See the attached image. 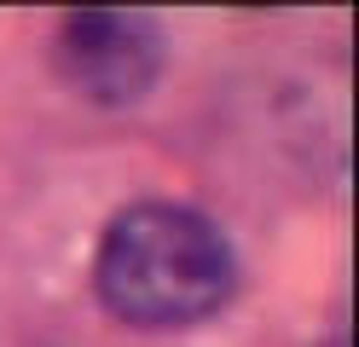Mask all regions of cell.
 <instances>
[{"label": "cell", "instance_id": "7a4b0ae2", "mask_svg": "<svg viewBox=\"0 0 359 347\" xmlns=\"http://www.w3.org/2000/svg\"><path fill=\"white\" fill-rule=\"evenodd\" d=\"M163 58H168V35L151 12L87 6V12H64L53 35L58 81L99 110H133L156 87Z\"/></svg>", "mask_w": 359, "mask_h": 347}, {"label": "cell", "instance_id": "6da1fadb", "mask_svg": "<svg viewBox=\"0 0 359 347\" xmlns=\"http://www.w3.org/2000/svg\"><path fill=\"white\" fill-rule=\"evenodd\" d=\"M93 295L128 330H186L238 295V254L215 215L174 197L122 203L93 249Z\"/></svg>", "mask_w": 359, "mask_h": 347}]
</instances>
